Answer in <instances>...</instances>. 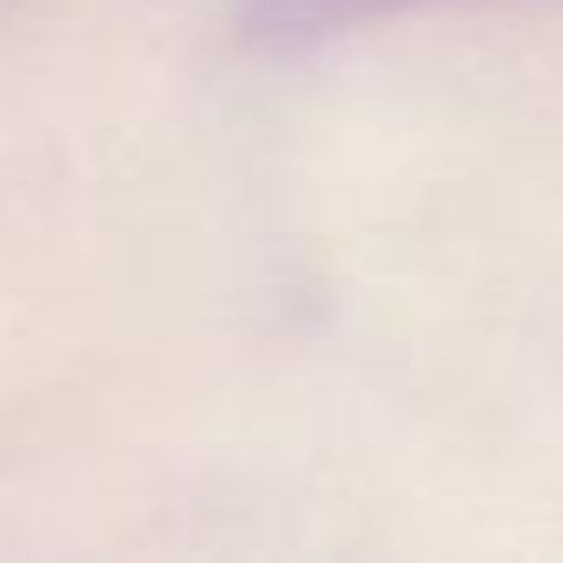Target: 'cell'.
I'll return each instance as SVG.
<instances>
[{
  "instance_id": "obj_1",
  "label": "cell",
  "mask_w": 563,
  "mask_h": 563,
  "mask_svg": "<svg viewBox=\"0 0 563 563\" xmlns=\"http://www.w3.org/2000/svg\"><path fill=\"white\" fill-rule=\"evenodd\" d=\"M398 8H411V0H239V27L258 47H312Z\"/></svg>"
}]
</instances>
